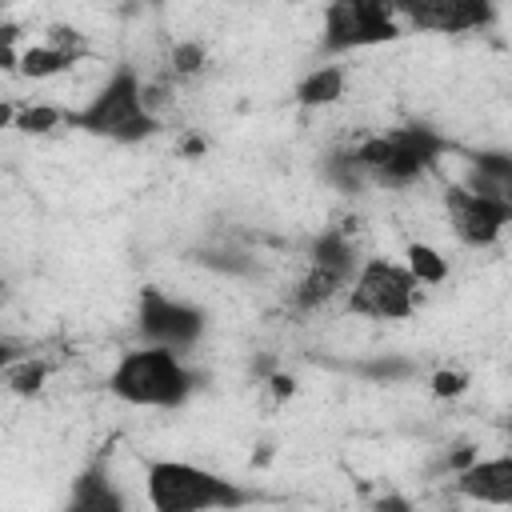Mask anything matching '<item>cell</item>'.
<instances>
[{
	"label": "cell",
	"mask_w": 512,
	"mask_h": 512,
	"mask_svg": "<svg viewBox=\"0 0 512 512\" xmlns=\"http://www.w3.org/2000/svg\"><path fill=\"white\" fill-rule=\"evenodd\" d=\"M352 152L368 172V184L408 188L440 164V156L448 152V140L432 124H400V128L356 140Z\"/></svg>",
	"instance_id": "3957f363"
},
{
	"label": "cell",
	"mask_w": 512,
	"mask_h": 512,
	"mask_svg": "<svg viewBox=\"0 0 512 512\" xmlns=\"http://www.w3.org/2000/svg\"><path fill=\"white\" fill-rule=\"evenodd\" d=\"M396 16L428 32H476L496 20V8L488 0H416L396 4Z\"/></svg>",
	"instance_id": "9c48e42d"
},
{
	"label": "cell",
	"mask_w": 512,
	"mask_h": 512,
	"mask_svg": "<svg viewBox=\"0 0 512 512\" xmlns=\"http://www.w3.org/2000/svg\"><path fill=\"white\" fill-rule=\"evenodd\" d=\"M444 212H448V228L464 248H488L504 236V228L512 224V208L496 204L488 196L468 192L464 184H448L444 192Z\"/></svg>",
	"instance_id": "ba28073f"
},
{
	"label": "cell",
	"mask_w": 512,
	"mask_h": 512,
	"mask_svg": "<svg viewBox=\"0 0 512 512\" xmlns=\"http://www.w3.org/2000/svg\"><path fill=\"white\" fill-rule=\"evenodd\" d=\"M456 496L484 508H512V456H476L452 480Z\"/></svg>",
	"instance_id": "30bf717a"
},
{
	"label": "cell",
	"mask_w": 512,
	"mask_h": 512,
	"mask_svg": "<svg viewBox=\"0 0 512 512\" xmlns=\"http://www.w3.org/2000/svg\"><path fill=\"white\" fill-rule=\"evenodd\" d=\"M136 332L148 348H168V352L184 356L204 340L208 316H204V308H196L188 300H176L160 288H144L140 304H136Z\"/></svg>",
	"instance_id": "52a82bcc"
},
{
	"label": "cell",
	"mask_w": 512,
	"mask_h": 512,
	"mask_svg": "<svg viewBox=\"0 0 512 512\" xmlns=\"http://www.w3.org/2000/svg\"><path fill=\"white\" fill-rule=\"evenodd\" d=\"M60 512H128V508H124V496H120L116 480L108 476V468L104 464H88L72 480L68 500H64Z\"/></svg>",
	"instance_id": "7c38bea8"
},
{
	"label": "cell",
	"mask_w": 512,
	"mask_h": 512,
	"mask_svg": "<svg viewBox=\"0 0 512 512\" xmlns=\"http://www.w3.org/2000/svg\"><path fill=\"white\" fill-rule=\"evenodd\" d=\"M76 60H80V52H64V48H56V44L40 40V44H28V48L20 52L16 72H24L28 80H48V76L64 72V68H68V64H76Z\"/></svg>",
	"instance_id": "9a60e30c"
},
{
	"label": "cell",
	"mask_w": 512,
	"mask_h": 512,
	"mask_svg": "<svg viewBox=\"0 0 512 512\" xmlns=\"http://www.w3.org/2000/svg\"><path fill=\"white\" fill-rule=\"evenodd\" d=\"M4 380H8V388H12V392L32 396V392H40V384L48 380V364H44V360H32V356L12 360V364L4 368Z\"/></svg>",
	"instance_id": "ffe728a7"
},
{
	"label": "cell",
	"mask_w": 512,
	"mask_h": 512,
	"mask_svg": "<svg viewBox=\"0 0 512 512\" xmlns=\"http://www.w3.org/2000/svg\"><path fill=\"white\" fill-rule=\"evenodd\" d=\"M72 128L116 140V144H140L160 132V120L144 104V76L132 64L112 68V76L88 96L84 108H72Z\"/></svg>",
	"instance_id": "7a4b0ae2"
},
{
	"label": "cell",
	"mask_w": 512,
	"mask_h": 512,
	"mask_svg": "<svg viewBox=\"0 0 512 512\" xmlns=\"http://www.w3.org/2000/svg\"><path fill=\"white\" fill-rule=\"evenodd\" d=\"M196 388L192 368L168 348H132L116 360L108 392L132 408H180Z\"/></svg>",
	"instance_id": "277c9868"
},
{
	"label": "cell",
	"mask_w": 512,
	"mask_h": 512,
	"mask_svg": "<svg viewBox=\"0 0 512 512\" xmlns=\"http://www.w3.org/2000/svg\"><path fill=\"white\" fill-rule=\"evenodd\" d=\"M336 292H348V284H340V280H336V276H328V272L304 268V276H300V280H296V288H292V304H296L300 312H312V308L328 304Z\"/></svg>",
	"instance_id": "e0dca14e"
},
{
	"label": "cell",
	"mask_w": 512,
	"mask_h": 512,
	"mask_svg": "<svg viewBox=\"0 0 512 512\" xmlns=\"http://www.w3.org/2000/svg\"><path fill=\"white\" fill-rule=\"evenodd\" d=\"M144 496L152 512H236L256 504L252 488L188 460H152L144 472Z\"/></svg>",
	"instance_id": "6da1fadb"
},
{
	"label": "cell",
	"mask_w": 512,
	"mask_h": 512,
	"mask_svg": "<svg viewBox=\"0 0 512 512\" xmlns=\"http://www.w3.org/2000/svg\"><path fill=\"white\" fill-rule=\"evenodd\" d=\"M348 92V68L344 64H320L296 84V104L300 108H332Z\"/></svg>",
	"instance_id": "5bb4252c"
},
{
	"label": "cell",
	"mask_w": 512,
	"mask_h": 512,
	"mask_svg": "<svg viewBox=\"0 0 512 512\" xmlns=\"http://www.w3.org/2000/svg\"><path fill=\"white\" fill-rule=\"evenodd\" d=\"M324 176H328L340 192H360V188L368 184V172L360 168V160H356L352 144H348V148H340V152H332V156L324 160Z\"/></svg>",
	"instance_id": "d6986e66"
},
{
	"label": "cell",
	"mask_w": 512,
	"mask_h": 512,
	"mask_svg": "<svg viewBox=\"0 0 512 512\" xmlns=\"http://www.w3.org/2000/svg\"><path fill=\"white\" fill-rule=\"evenodd\" d=\"M360 256H356V244L344 228H324L312 244H308V268L316 272H328L336 276L340 284H352V276L360 272Z\"/></svg>",
	"instance_id": "4fadbf2b"
},
{
	"label": "cell",
	"mask_w": 512,
	"mask_h": 512,
	"mask_svg": "<svg viewBox=\"0 0 512 512\" xmlns=\"http://www.w3.org/2000/svg\"><path fill=\"white\" fill-rule=\"evenodd\" d=\"M404 36V20L396 16V4L380 0H336L324 8L320 24V52L324 56H344L376 44H392Z\"/></svg>",
	"instance_id": "8992f818"
},
{
	"label": "cell",
	"mask_w": 512,
	"mask_h": 512,
	"mask_svg": "<svg viewBox=\"0 0 512 512\" xmlns=\"http://www.w3.org/2000/svg\"><path fill=\"white\" fill-rule=\"evenodd\" d=\"M460 184H464L468 192H476V196H488V200L512 208V152H504V148L472 152L468 172H464Z\"/></svg>",
	"instance_id": "8fae6325"
},
{
	"label": "cell",
	"mask_w": 512,
	"mask_h": 512,
	"mask_svg": "<svg viewBox=\"0 0 512 512\" xmlns=\"http://www.w3.org/2000/svg\"><path fill=\"white\" fill-rule=\"evenodd\" d=\"M404 264L416 276V284H444L448 280V256L424 240H412L404 248Z\"/></svg>",
	"instance_id": "ac0fdd59"
},
{
	"label": "cell",
	"mask_w": 512,
	"mask_h": 512,
	"mask_svg": "<svg viewBox=\"0 0 512 512\" xmlns=\"http://www.w3.org/2000/svg\"><path fill=\"white\" fill-rule=\"evenodd\" d=\"M168 64H172V76H196V72L204 68V48H200L196 40H180V44L172 48Z\"/></svg>",
	"instance_id": "44dd1931"
},
{
	"label": "cell",
	"mask_w": 512,
	"mask_h": 512,
	"mask_svg": "<svg viewBox=\"0 0 512 512\" xmlns=\"http://www.w3.org/2000/svg\"><path fill=\"white\" fill-rule=\"evenodd\" d=\"M12 124L28 136H44V132H56V128H72V108H60V104H20L12 112Z\"/></svg>",
	"instance_id": "2e32d148"
},
{
	"label": "cell",
	"mask_w": 512,
	"mask_h": 512,
	"mask_svg": "<svg viewBox=\"0 0 512 512\" xmlns=\"http://www.w3.org/2000/svg\"><path fill=\"white\" fill-rule=\"evenodd\" d=\"M376 512H412V504L404 496H384V500H376Z\"/></svg>",
	"instance_id": "603a6c76"
},
{
	"label": "cell",
	"mask_w": 512,
	"mask_h": 512,
	"mask_svg": "<svg viewBox=\"0 0 512 512\" xmlns=\"http://www.w3.org/2000/svg\"><path fill=\"white\" fill-rule=\"evenodd\" d=\"M420 304V284L408 264L368 256L348 284V312L364 320H408Z\"/></svg>",
	"instance_id": "5b68a950"
},
{
	"label": "cell",
	"mask_w": 512,
	"mask_h": 512,
	"mask_svg": "<svg viewBox=\"0 0 512 512\" xmlns=\"http://www.w3.org/2000/svg\"><path fill=\"white\" fill-rule=\"evenodd\" d=\"M464 388H468V376L456 372V368H440V372L432 376V392H436V396H460Z\"/></svg>",
	"instance_id": "7402d4cb"
}]
</instances>
